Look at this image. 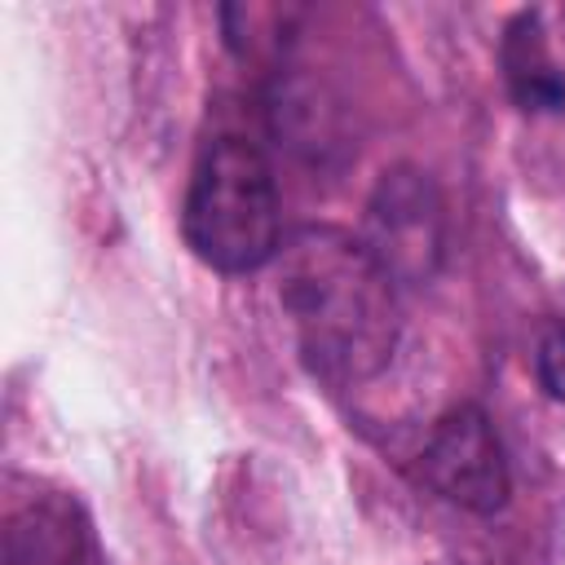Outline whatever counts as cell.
Listing matches in <instances>:
<instances>
[{
    "instance_id": "3957f363",
    "label": "cell",
    "mask_w": 565,
    "mask_h": 565,
    "mask_svg": "<svg viewBox=\"0 0 565 565\" xmlns=\"http://www.w3.org/2000/svg\"><path fill=\"white\" fill-rule=\"evenodd\" d=\"M419 468H424V481L446 503L472 516H494L512 494L499 433L477 402H459L433 424Z\"/></svg>"
},
{
    "instance_id": "277c9868",
    "label": "cell",
    "mask_w": 565,
    "mask_h": 565,
    "mask_svg": "<svg viewBox=\"0 0 565 565\" xmlns=\"http://www.w3.org/2000/svg\"><path fill=\"white\" fill-rule=\"evenodd\" d=\"M371 256L393 282H424L441 260V194L419 168H388L366 203Z\"/></svg>"
},
{
    "instance_id": "8992f818",
    "label": "cell",
    "mask_w": 565,
    "mask_h": 565,
    "mask_svg": "<svg viewBox=\"0 0 565 565\" xmlns=\"http://www.w3.org/2000/svg\"><path fill=\"white\" fill-rule=\"evenodd\" d=\"M269 128L274 137L305 154V159H327L344 146V128H340V102L305 75H278L269 88Z\"/></svg>"
},
{
    "instance_id": "ba28073f",
    "label": "cell",
    "mask_w": 565,
    "mask_h": 565,
    "mask_svg": "<svg viewBox=\"0 0 565 565\" xmlns=\"http://www.w3.org/2000/svg\"><path fill=\"white\" fill-rule=\"evenodd\" d=\"M534 375H539L543 393L565 406V322L543 331V340L534 349Z\"/></svg>"
},
{
    "instance_id": "6da1fadb",
    "label": "cell",
    "mask_w": 565,
    "mask_h": 565,
    "mask_svg": "<svg viewBox=\"0 0 565 565\" xmlns=\"http://www.w3.org/2000/svg\"><path fill=\"white\" fill-rule=\"evenodd\" d=\"M278 305L305 366L331 384L380 375L402 335L397 282L335 225H300L278 247Z\"/></svg>"
},
{
    "instance_id": "52a82bcc",
    "label": "cell",
    "mask_w": 565,
    "mask_h": 565,
    "mask_svg": "<svg viewBox=\"0 0 565 565\" xmlns=\"http://www.w3.org/2000/svg\"><path fill=\"white\" fill-rule=\"evenodd\" d=\"M4 565H93L84 521L62 499H26L4 530Z\"/></svg>"
},
{
    "instance_id": "5b68a950",
    "label": "cell",
    "mask_w": 565,
    "mask_h": 565,
    "mask_svg": "<svg viewBox=\"0 0 565 565\" xmlns=\"http://www.w3.org/2000/svg\"><path fill=\"white\" fill-rule=\"evenodd\" d=\"M499 66H503V84L512 93V102L530 115H556L565 110V75L547 49V31H543V13L539 9H521L499 40Z\"/></svg>"
},
{
    "instance_id": "7a4b0ae2",
    "label": "cell",
    "mask_w": 565,
    "mask_h": 565,
    "mask_svg": "<svg viewBox=\"0 0 565 565\" xmlns=\"http://www.w3.org/2000/svg\"><path fill=\"white\" fill-rule=\"evenodd\" d=\"M181 230L190 252L221 274H252L278 256V181L256 141L221 132L199 150L181 207Z\"/></svg>"
}]
</instances>
